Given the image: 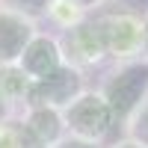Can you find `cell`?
Segmentation results:
<instances>
[{"instance_id":"obj_3","label":"cell","mask_w":148,"mask_h":148,"mask_svg":"<svg viewBox=\"0 0 148 148\" xmlns=\"http://www.w3.org/2000/svg\"><path fill=\"white\" fill-rule=\"evenodd\" d=\"M62 121H65V130H68L71 139L86 142L92 148H98L110 136V130L119 125L116 116H113V110H110V104L104 101V95L98 89L80 92L62 110Z\"/></svg>"},{"instance_id":"obj_13","label":"cell","mask_w":148,"mask_h":148,"mask_svg":"<svg viewBox=\"0 0 148 148\" xmlns=\"http://www.w3.org/2000/svg\"><path fill=\"white\" fill-rule=\"evenodd\" d=\"M0 148H21V121L18 119L0 125Z\"/></svg>"},{"instance_id":"obj_14","label":"cell","mask_w":148,"mask_h":148,"mask_svg":"<svg viewBox=\"0 0 148 148\" xmlns=\"http://www.w3.org/2000/svg\"><path fill=\"white\" fill-rule=\"evenodd\" d=\"M21 148H47V145H42V142L36 139V136H33V133H30L27 127L21 125Z\"/></svg>"},{"instance_id":"obj_15","label":"cell","mask_w":148,"mask_h":148,"mask_svg":"<svg viewBox=\"0 0 148 148\" xmlns=\"http://www.w3.org/2000/svg\"><path fill=\"white\" fill-rule=\"evenodd\" d=\"M68 3H74V6H80V9L86 12V15H89V12H95L98 6L104 3V0H68Z\"/></svg>"},{"instance_id":"obj_9","label":"cell","mask_w":148,"mask_h":148,"mask_svg":"<svg viewBox=\"0 0 148 148\" xmlns=\"http://www.w3.org/2000/svg\"><path fill=\"white\" fill-rule=\"evenodd\" d=\"M30 86H33V80H30L18 65H6V68H0V95H3L6 104L12 107L15 119L24 113V110H27Z\"/></svg>"},{"instance_id":"obj_16","label":"cell","mask_w":148,"mask_h":148,"mask_svg":"<svg viewBox=\"0 0 148 148\" xmlns=\"http://www.w3.org/2000/svg\"><path fill=\"white\" fill-rule=\"evenodd\" d=\"M15 119V113H12V107L6 104V98L0 95V125H6V121H12Z\"/></svg>"},{"instance_id":"obj_2","label":"cell","mask_w":148,"mask_h":148,"mask_svg":"<svg viewBox=\"0 0 148 148\" xmlns=\"http://www.w3.org/2000/svg\"><path fill=\"white\" fill-rule=\"evenodd\" d=\"M98 92L110 104L116 121L125 125L148 98V59L139 56V59H130V62H119L113 71H107Z\"/></svg>"},{"instance_id":"obj_19","label":"cell","mask_w":148,"mask_h":148,"mask_svg":"<svg viewBox=\"0 0 148 148\" xmlns=\"http://www.w3.org/2000/svg\"><path fill=\"white\" fill-rule=\"evenodd\" d=\"M142 56L148 59V12H145V51H142Z\"/></svg>"},{"instance_id":"obj_7","label":"cell","mask_w":148,"mask_h":148,"mask_svg":"<svg viewBox=\"0 0 148 148\" xmlns=\"http://www.w3.org/2000/svg\"><path fill=\"white\" fill-rule=\"evenodd\" d=\"M39 33V24L15 15L9 9H0V68L18 65V59L24 56L27 45L33 42V36Z\"/></svg>"},{"instance_id":"obj_11","label":"cell","mask_w":148,"mask_h":148,"mask_svg":"<svg viewBox=\"0 0 148 148\" xmlns=\"http://www.w3.org/2000/svg\"><path fill=\"white\" fill-rule=\"evenodd\" d=\"M53 0H0V9H9L15 15H24L39 24L42 18H47V9H51Z\"/></svg>"},{"instance_id":"obj_8","label":"cell","mask_w":148,"mask_h":148,"mask_svg":"<svg viewBox=\"0 0 148 148\" xmlns=\"http://www.w3.org/2000/svg\"><path fill=\"white\" fill-rule=\"evenodd\" d=\"M18 121L27 127L36 139L47 148H56L68 136L65 121H62V110H51V107H27L18 116Z\"/></svg>"},{"instance_id":"obj_5","label":"cell","mask_w":148,"mask_h":148,"mask_svg":"<svg viewBox=\"0 0 148 148\" xmlns=\"http://www.w3.org/2000/svg\"><path fill=\"white\" fill-rule=\"evenodd\" d=\"M80 92H86V83H83V71L62 65L59 71H53L51 77L45 80H36L30 86V98H27V107H51V110H65Z\"/></svg>"},{"instance_id":"obj_12","label":"cell","mask_w":148,"mask_h":148,"mask_svg":"<svg viewBox=\"0 0 148 148\" xmlns=\"http://www.w3.org/2000/svg\"><path fill=\"white\" fill-rule=\"evenodd\" d=\"M125 136L148 148V101H142V107L125 121Z\"/></svg>"},{"instance_id":"obj_1","label":"cell","mask_w":148,"mask_h":148,"mask_svg":"<svg viewBox=\"0 0 148 148\" xmlns=\"http://www.w3.org/2000/svg\"><path fill=\"white\" fill-rule=\"evenodd\" d=\"M95 30L104 45V53L116 62H130L139 59L145 51V18L127 6L116 9H98L95 15Z\"/></svg>"},{"instance_id":"obj_10","label":"cell","mask_w":148,"mask_h":148,"mask_svg":"<svg viewBox=\"0 0 148 148\" xmlns=\"http://www.w3.org/2000/svg\"><path fill=\"white\" fill-rule=\"evenodd\" d=\"M86 18H89V15H86L80 6L68 3V0H53L51 9H47V21H51L53 27H59V30H71L74 24H80Z\"/></svg>"},{"instance_id":"obj_4","label":"cell","mask_w":148,"mask_h":148,"mask_svg":"<svg viewBox=\"0 0 148 148\" xmlns=\"http://www.w3.org/2000/svg\"><path fill=\"white\" fill-rule=\"evenodd\" d=\"M56 42H59V51H62L65 65L77 68V71L95 68V65H101L104 59H107L92 15L86 18V21H80V24H74L71 30H62V33L56 36Z\"/></svg>"},{"instance_id":"obj_20","label":"cell","mask_w":148,"mask_h":148,"mask_svg":"<svg viewBox=\"0 0 148 148\" xmlns=\"http://www.w3.org/2000/svg\"><path fill=\"white\" fill-rule=\"evenodd\" d=\"M145 101H148V98H145Z\"/></svg>"},{"instance_id":"obj_18","label":"cell","mask_w":148,"mask_h":148,"mask_svg":"<svg viewBox=\"0 0 148 148\" xmlns=\"http://www.w3.org/2000/svg\"><path fill=\"white\" fill-rule=\"evenodd\" d=\"M110 148H142V145H139V142H133V139H127V136H121L119 142H113Z\"/></svg>"},{"instance_id":"obj_17","label":"cell","mask_w":148,"mask_h":148,"mask_svg":"<svg viewBox=\"0 0 148 148\" xmlns=\"http://www.w3.org/2000/svg\"><path fill=\"white\" fill-rule=\"evenodd\" d=\"M56 148H92V145H86V142H77V139H71V136H65V139L59 142Z\"/></svg>"},{"instance_id":"obj_6","label":"cell","mask_w":148,"mask_h":148,"mask_svg":"<svg viewBox=\"0 0 148 148\" xmlns=\"http://www.w3.org/2000/svg\"><path fill=\"white\" fill-rule=\"evenodd\" d=\"M62 65H65V59H62V51H59L56 36H47V33H42V30L33 36V42L27 45L24 56L18 59V68L27 74L33 83L51 77V74L59 71Z\"/></svg>"}]
</instances>
